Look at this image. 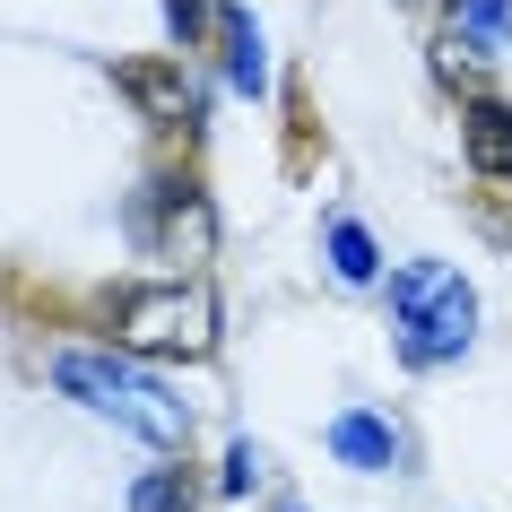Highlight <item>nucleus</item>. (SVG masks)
<instances>
[{"label": "nucleus", "mask_w": 512, "mask_h": 512, "mask_svg": "<svg viewBox=\"0 0 512 512\" xmlns=\"http://www.w3.org/2000/svg\"><path fill=\"white\" fill-rule=\"evenodd\" d=\"M469 330H478V296H469L460 278H443L417 313H400V356L408 365H452V356L469 348Z\"/></svg>", "instance_id": "7ed1b4c3"}, {"label": "nucleus", "mask_w": 512, "mask_h": 512, "mask_svg": "<svg viewBox=\"0 0 512 512\" xmlns=\"http://www.w3.org/2000/svg\"><path fill=\"white\" fill-rule=\"evenodd\" d=\"M217 44H226V79L243 87V96H261L270 87V53H261V27H252V9H217Z\"/></svg>", "instance_id": "6e6552de"}, {"label": "nucleus", "mask_w": 512, "mask_h": 512, "mask_svg": "<svg viewBox=\"0 0 512 512\" xmlns=\"http://www.w3.org/2000/svg\"><path fill=\"white\" fill-rule=\"evenodd\" d=\"M330 452L348 460V469H400L408 460V443H400V426L391 417H374V408H348V417H330Z\"/></svg>", "instance_id": "423d86ee"}, {"label": "nucleus", "mask_w": 512, "mask_h": 512, "mask_svg": "<svg viewBox=\"0 0 512 512\" xmlns=\"http://www.w3.org/2000/svg\"><path fill=\"white\" fill-rule=\"evenodd\" d=\"M252 469H261V452H252V443H235V460H226V486H252Z\"/></svg>", "instance_id": "4468645a"}, {"label": "nucleus", "mask_w": 512, "mask_h": 512, "mask_svg": "<svg viewBox=\"0 0 512 512\" xmlns=\"http://www.w3.org/2000/svg\"><path fill=\"white\" fill-rule=\"evenodd\" d=\"M113 87L139 105V122H157V131H191L200 122V87L183 79V61H122Z\"/></svg>", "instance_id": "20e7f679"}, {"label": "nucleus", "mask_w": 512, "mask_h": 512, "mask_svg": "<svg viewBox=\"0 0 512 512\" xmlns=\"http://www.w3.org/2000/svg\"><path fill=\"white\" fill-rule=\"evenodd\" d=\"M131 512H191V486H183V469H148V478L131 486Z\"/></svg>", "instance_id": "9d476101"}, {"label": "nucleus", "mask_w": 512, "mask_h": 512, "mask_svg": "<svg viewBox=\"0 0 512 512\" xmlns=\"http://www.w3.org/2000/svg\"><path fill=\"white\" fill-rule=\"evenodd\" d=\"M452 18L469 35H486V44H495V35H504V0H452Z\"/></svg>", "instance_id": "f8f14e48"}, {"label": "nucleus", "mask_w": 512, "mask_h": 512, "mask_svg": "<svg viewBox=\"0 0 512 512\" xmlns=\"http://www.w3.org/2000/svg\"><path fill=\"white\" fill-rule=\"evenodd\" d=\"M53 382H61L79 408H96L105 426L139 434V443H157V452L191 443V408L174 400L165 382H148L139 365H122V356H87V348H70V356H53Z\"/></svg>", "instance_id": "f257e3e1"}, {"label": "nucleus", "mask_w": 512, "mask_h": 512, "mask_svg": "<svg viewBox=\"0 0 512 512\" xmlns=\"http://www.w3.org/2000/svg\"><path fill=\"white\" fill-rule=\"evenodd\" d=\"M443 278H452V270H443V261H408V270L391 278V313H417V304H426L434 287H443Z\"/></svg>", "instance_id": "9b49d317"}, {"label": "nucleus", "mask_w": 512, "mask_h": 512, "mask_svg": "<svg viewBox=\"0 0 512 512\" xmlns=\"http://www.w3.org/2000/svg\"><path fill=\"white\" fill-rule=\"evenodd\" d=\"M165 18H174V35H183V44H200V27H209V0H165Z\"/></svg>", "instance_id": "ddd939ff"}, {"label": "nucleus", "mask_w": 512, "mask_h": 512, "mask_svg": "<svg viewBox=\"0 0 512 512\" xmlns=\"http://www.w3.org/2000/svg\"><path fill=\"white\" fill-rule=\"evenodd\" d=\"M139 243H157V252H174V243H209V200H200V183H148V209H139Z\"/></svg>", "instance_id": "39448f33"}, {"label": "nucleus", "mask_w": 512, "mask_h": 512, "mask_svg": "<svg viewBox=\"0 0 512 512\" xmlns=\"http://www.w3.org/2000/svg\"><path fill=\"white\" fill-rule=\"evenodd\" d=\"M113 330L131 348H148V356H209V339H217L209 304L183 296V287H139V296H122L113 304Z\"/></svg>", "instance_id": "f03ea898"}, {"label": "nucleus", "mask_w": 512, "mask_h": 512, "mask_svg": "<svg viewBox=\"0 0 512 512\" xmlns=\"http://www.w3.org/2000/svg\"><path fill=\"white\" fill-rule=\"evenodd\" d=\"M460 148H469V165H478L486 183H512V105L478 96V105L460 113Z\"/></svg>", "instance_id": "0eeeda50"}, {"label": "nucleus", "mask_w": 512, "mask_h": 512, "mask_svg": "<svg viewBox=\"0 0 512 512\" xmlns=\"http://www.w3.org/2000/svg\"><path fill=\"white\" fill-rule=\"evenodd\" d=\"M330 270L348 278V287H374L382 261H374V235L356 226V217H330Z\"/></svg>", "instance_id": "1a4fd4ad"}]
</instances>
